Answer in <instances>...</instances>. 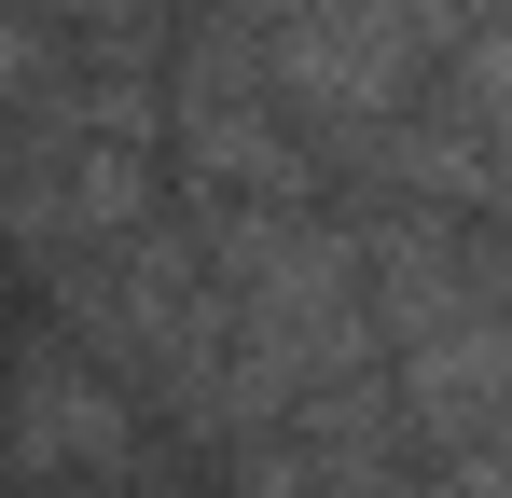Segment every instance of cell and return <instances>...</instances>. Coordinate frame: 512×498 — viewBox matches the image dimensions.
<instances>
[{
    "label": "cell",
    "instance_id": "obj_1",
    "mask_svg": "<svg viewBox=\"0 0 512 498\" xmlns=\"http://www.w3.org/2000/svg\"><path fill=\"white\" fill-rule=\"evenodd\" d=\"M194 263L222 305V443L374 374V319H360V263H346L333 208H208Z\"/></svg>",
    "mask_w": 512,
    "mask_h": 498
},
{
    "label": "cell",
    "instance_id": "obj_2",
    "mask_svg": "<svg viewBox=\"0 0 512 498\" xmlns=\"http://www.w3.org/2000/svg\"><path fill=\"white\" fill-rule=\"evenodd\" d=\"M167 208V111H153V70L97 56L70 111H28L0 125V236L28 249L42 277L84 263V249L139 236Z\"/></svg>",
    "mask_w": 512,
    "mask_h": 498
},
{
    "label": "cell",
    "instance_id": "obj_3",
    "mask_svg": "<svg viewBox=\"0 0 512 498\" xmlns=\"http://www.w3.org/2000/svg\"><path fill=\"white\" fill-rule=\"evenodd\" d=\"M56 332H70L153 429H208V443H222V305H208L194 222L153 208L139 236L56 263Z\"/></svg>",
    "mask_w": 512,
    "mask_h": 498
},
{
    "label": "cell",
    "instance_id": "obj_4",
    "mask_svg": "<svg viewBox=\"0 0 512 498\" xmlns=\"http://www.w3.org/2000/svg\"><path fill=\"white\" fill-rule=\"evenodd\" d=\"M153 111H167V153H180V180H194L208 208H333L305 125H291L277 83L250 70V28H236V14H194V42H180V70L153 83Z\"/></svg>",
    "mask_w": 512,
    "mask_h": 498
},
{
    "label": "cell",
    "instance_id": "obj_5",
    "mask_svg": "<svg viewBox=\"0 0 512 498\" xmlns=\"http://www.w3.org/2000/svg\"><path fill=\"white\" fill-rule=\"evenodd\" d=\"M0 471L42 485V498H139L153 415L125 402L70 332H28L14 346V402H0Z\"/></svg>",
    "mask_w": 512,
    "mask_h": 498
},
{
    "label": "cell",
    "instance_id": "obj_6",
    "mask_svg": "<svg viewBox=\"0 0 512 498\" xmlns=\"http://www.w3.org/2000/svg\"><path fill=\"white\" fill-rule=\"evenodd\" d=\"M333 222H346V263H360L374 360H388V346H429V332H485V319H499V222L402 208V194H360V208H333Z\"/></svg>",
    "mask_w": 512,
    "mask_h": 498
},
{
    "label": "cell",
    "instance_id": "obj_7",
    "mask_svg": "<svg viewBox=\"0 0 512 498\" xmlns=\"http://www.w3.org/2000/svg\"><path fill=\"white\" fill-rule=\"evenodd\" d=\"M388 415L429 471H485L512 415V319L485 332H429V346H388Z\"/></svg>",
    "mask_w": 512,
    "mask_h": 498
},
{
    "label": "cell",
    "instance_id": "obj_8",
    "mask_svg": "<svg viewBox=\"0 0 512 498\" xmlns=\"http://www.w3.org/2000/svg\"><path fill=\"white\" fill-rule=\"evenodd\" d=\"M0 14H42V28H139V14H153V0H0Z\"/></svg>",
    "mask_w": 512,
    "mask_h": 498
}]
</instances>
